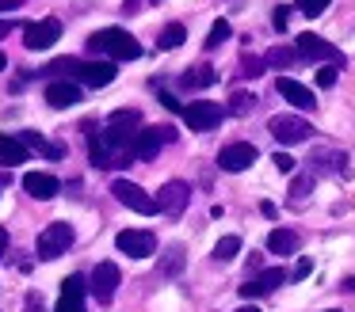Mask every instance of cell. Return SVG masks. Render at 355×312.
<instances>
[{"mask_svg":"<svg viewBox=\"0 0 355 312\" xmlns=\"http://www.w3.org/2000/svg\"><path fill=\"white\" fill-rule=\"evenodd\" d=\"M88 50L107 53L111 61H134V57H141V42L130 35V30H119V27L96 30V35L88 38Z\"/></svg>","mask_w":355,"mask_h":312,"instance_id":"cell-1","label":"cell"},{"mask_svg":"<svg viewBox=\"0 0 355 312\" xmlns=\"http://www.w3.org/2000/svg\"><path fill=\"white\" fill-rule=\"evenodd\" d=\"M268 134L275 137L279 145H302L313 134V126H309L306 118H298V114H275V118L268 122Z\"/></svg>","mask_w":355,"mask_h":312,"instance_id":"cell-2","label":"cell"},{"mask_svg":"<svg viewBox=\"0 0 355 312\" xmlns=\"http://www.w3.org/2000/svg\"><path fill=\"white\" fill-rule=\"evenodd\" d=\"M73 240H77V232H73L69 221H54V225H50L46 232L39 236V259H58V255H65V251L73 248Z\"/></svg>","mask_w":355,"mask_h":312,"instance_id":"cell-3","label":"cell"},{"mask_svg":"<svg viewBox=\"0 0 355 312\" xmlns=\"http://www.w3.org/2000/svg\"><path fill=\"white\" fill-rule=\"evenodd\" d=\"M164 141H176V129H172V126H149V129H138V134H134V145H130L134 160H153L157 152H161V145H164Z\"/></svg>","mask_w":355,"mask_h":312,"instance_id":"cell-4","label":"cell"},{"mask_svg":"<svg viewBox=\"0 0 355 312\" xmlns=\"http://www.w3.org/2000/svg\"><path fill=\"white\" fill-rule=\"evenodd\" d=\"M111 194L134 213H157V198H149L146 190H141L138 183H130V179H115L111 183Z\"/></svg>","mask_w":355,"mask_h":312,"instance_id":"cell-5","label":"cell"},{"mask_svg":"<svg viewBox=\"0 0 355 312\" xmlns=\"http://www.w3.org/2000/svg\"><path fill=\"white\" fill-rule=\"evenodd\" d=\"M294 53H298V57H309V61H332V65H344V53H340L332 42H324L321 35H298Z\"/></svg>","mask_w":355,"mask_h":312,"instance_id":"cell-6","label":"cell"},{"mask_svg":"<svg viewBox=\"0 0 355 312\" xmlns=\"http://www.w3.org/2000/svg\"><path fill=\"white\" fill-rule=\"evenodd\" d=\"M115 244H119V251H123V255H134V259H149L157 251V240H153V232H149V228H123Z\"/></svg>","mask_w":355,"mask_h":312,"instance_id":"cell-7","label":"cell"},{"mask_svg":"<svg viewBox=\"0 0 355 312\" xmlns=\"http://www.w3.org/2000/svg\"><path fill=\"white\" fill-rule=\"evenodd\" d=\"M119 282H123L119 266H115V263H100V266L92 270V278H88V289H92V297H96V301H103V304H107L111 297H115Z\"/></svg>","mask_w":355,"mask_h":312,"instance_id":"cell-8","label":"cell"},{"mask_svg":"<svg viewBox=\"0 0 355 312\" xmlns=\"http://www.w3.org/2000/svg\"><path fill=\"white\" fill-rule=\"evenodd\" d=\"M62 38V23L50 15V19H39V23H27L24 27V42L31 46V50H50V46Z\"/></svg>","mask_w":355,"mask_h":312,"instance_id":"cell-9","label":"cell"},{"mask_svg":"<svg viewBox=\"0 0 355 312\" xmlns=\"http://www.w3.org/2000/svg\"><path fill=\"white\" fill-rule=\"evenodd\" d=\"M252 164H256V145H248V141H233L218 152V167L222 172H245Z\"/></svg>","mask_w":355,"mask_h":312,"instance_id":"cell-10","label":"cell"},{"mask_svg":"<svg viewBox=\"0 0 355 312\" xmlns=\"http://www.w3.org/2000/svg\"><path fill=\"white\" fill-rule=\"evenodd\" d=\"M187 202H191V187H187V183H180V179L164 183V187L157 190V210L172 213V217H176V213H184Z\"/></svg>","mask_w":355,"mask_h":312,"instance_id":"cell-11","label":"cell"},{"mask_svg":"<svg viewBox=\"0 0 355 312\" xmlns=\"http://www.w3.org/2000/svg\"><path fill=\"white\" fill-rule=\"evenodd\" d=\"M222 114H225L222 107H218V103H207V99L184 107V122H187L191 129H199V134H202V129H214L218 122H222Z\"/></svg>","mask_w":355,"mask_h":312,"instance_id":"cell-12","label":"cell"},{"mask_svg":"<svg viewBox=\"0 0 355 312\" xmlns=\"http://www.w3.org/2000/svg\"><path fill=\"white\" fill-rule=\"evenodd\" d=\"M85 286L88 282L80 274H69L62 282V293H58V309L54 312H85Z\"/></svg>","mask_w":355,"mask_h":312,"instance_id":"cell-13","label":"cell"},{"mask_svg":"<svg viewBox=\"0 0 355 312\" xmlns=\"http://www.w3.org/2000/svg\"><path fill=\"white\" fill-rule=\"evenodd\" d=\"M77 80L85 84V88H107V84L115 80V65H111V61H80Z\"/></svg>","mask_w":355,"mask_h":312,"instance_id":"cell-14","label":"cell"},{"mask_svg":"<svg viewBox=\"0 0 355 312\" xmlns=\"http://www.w3.org/2000/svg\"><path fill=\"white\" fill-rule=\"evenodd\" d=\"M286 282V270L283 266H271V270H263L260 278H252V282H245L241 286V297H263V293H275L279 286Z\"/></svg>","mask_w":355,"mask_h":312,"instance_id":"cell-15","label":"cell"},{"mask_svg":"<svg viewBox=\"0 0 355 312\" xmlns=\"http://www.w3.org/2000/svg\"><path fill=\"white\" fill-rule=\"evenodd\" d=\"M279 95L286 99V103H294L298 111H313L317 107V99H313V91L306 88V84H298V80H291V76H279Z\"/></svg>","mask_w":355,"mask_h":312,"instance_id":"cell-16","label":"cell"},{"mask_svg":"<svg viewBox=\"0 0 355 312\" xmlns=\"http://www.w3.org/2000/svg\"><path fill=\"white\" fill-rule=\"evenodd\" d=\"M24 190L31 198H39V202H50V198H58L62 183H58L54 175H46V172H27L24 175Z\"/></svg>","mask_w":355,"mask_h":312,"instance_id":"cell-17","label":"cell"},{"mask_svg":"<svg viewBox=\"0 0 355 312\" xmlns=\"http://www.w3.org/2000/svg\"><path fill=\"white\" fill-rule=\"evenodd\" d=\"M46 103L54 111H69V107L80 103V88L69 80H54V84H46Z\"/></svg>","mask_w":355,"mask_h":312,"instance_id":"cell-18","label":"cell"},{"mask_svg":"<svg viewBox=\"0 0 355 312\" xmlns=\"http://www.w3.org/2000/svg\"><path fill=\"white\" fill-rule=\"evenodd\" d=\"M19 141H24V149L42 152L46 160H62V156H65V145H62V141H46L39 129H27V134H19Z\"/></svg>","mask_w":355,"mask_h":312,"instance_id":"cell-19","label":"cell"},{"mask_svg":"<svg viewBox=\"0 0 355 312\" xmlns=\"http://www.w3.org/2000/svg\"><path fill=\"white\" fill-rule=\"evenodd\" d=\"M27 160V149L16 134H0V167H16Z\"/></svg>","mask_w":355,"mask_h":312,"instance_id":"cell-20","label":"cell"},{"mask_svg":"<svg viewBox=\"0 0 355 312\" xmlns=\"http://www.w3.org/2000/svg\"><path fill=\"white\" fill-rule=\"evenodd\" d=\"M268 251L271 255H294V251H298V232H294V228H271Z\"/></svg>","mask_w":355,"mask_h":312,"instance_id":"cell-21","label":"cell"},{"mask_svg":"<svg viewBox=\"0 0 355 312\" xmlns=\"http://www.w3.org/2000/svg\"><path fill=\"white\" fill-rule=\"evenodd\" d=\"M107 129H119V134H130L134 137L141 129V114L138 111H115L107 118Z\"/></svg>","mask_w":355,"mask_h":312,"instance_id":"cell-22","label":"cell"},{"mask_svg":"<svg viewBox=\"0 0 355 312\" xmlns=\"http://www.w3.org/2000/svg\"><path fill=\"white\" fill-rule=\"evenodd\" d=\"M214 80H218V73L210 65H195V68H187V73L180 76V84H184V88H210Z\"/></svg>","mask_w":355,"mask_h":312,"instance_id":"cell-23","label":"cell"},{"mask_svg":"<svg viewBox=\"0 0 355 312\" xmlns=\"http://www.w3.org/2000/svg\"><path fill=\"white\" fill-rule=\"evenodd\" d=\"M184 38H187L184 23H168V27L161 30V38H157V46H161V50H176V46H184Z\"/></svg>","mask_w":355,"mask_h":312,"instance_id":"cell-24","label":"cell"},{"mask_svg":"<svg viewBox=\"0 0 355 312\" xmlns=\"http://www.w3.org/2000/svg\"><path fill=\"white\" fill-rule=\"evenodd\" d=\"M237 251H241V236H222V240L214 244V259H218V263H230Z\"/></svg>","mask_w":355,"mask_h":312,"instance_id":"cell-25","label":"cell"},{"mask_svg":"<svg viewBox=\"0 0 355 312\" xmlns=\"http://www.w3.org/2000/svg\"><path fill=\"white\" fill-rule=\"evenodd\" d=\"M230 35H233V30H230V23H225V19H214V27H210V35H207V50H214V46H222Z\"/></svg>","mask_w":355,"mask_h":312,"instance_id":"cell-26","label":"cell"},{"mask_svg":"<svg viewBox=\"0 0 355 312\" xmlns=\"http://www.w3.org/2000/svg\"><path fill=\"white\" fill-rule=\"evenodd\" d=\"M256 107V99L248 95V91H233L230 95V114H248Z\"/></svg>","mask_w":355,"mask_h":312,"instance_id":"cell-27","label":"cell"},{"mask_svg":"<svg viewBox=\"0 0 355 312\" xmlns=\"http://www.w3.org/2000/svg\"><path fill=\"white\" fill-rule=\"evenodd\" d=\"M294 57H298L294 50H286V46H275V50L268 53V65H275V68H286V65H294Z\"/></svg>","mask_w":355,"mask_h":312,"instance_id":"cell-28","label":"cell"},{"mask_svg":"<svg viewBox=\"0 0 355 312\" xmlns=\"http://www.w3.org/2000/svg\"><path fill=\"white\" fill-rule=\"evenodd\" d=\"M161 270L168 274V278H172V274L184 270V248H168V259L161 263Z\"/></svg>","mask_w":355,"mask_h":312,"instance_id":"cell-29","label":"cell"},{"mask_svg":"<svg viewBox=\"0 0 355 312\" xmlns=\"http://www.w3.org/2000/svg\"><path fill=\"white\" fill-rule=\"evenodd\" d=\"M309 190H313V175H298V179L291 183V202H302Z\"/></svg>","mask_w":355,"mask_h":312,"instance_id":"cell-30","label":"cell"},{"mask_svg":"<svg viewBox=\"0 0 355 312\" xmlns=\"http://www.w3.org/2000/svg\"><path fill=\"white\" fill-rule=\"evenodd\" d=\"M329 4H332V0H298V4H294V8H298L302 15H309V19H313V15L329 12Z\"/></svg>","mask_w":355,"mask_h":312,"instance_id":"cell-31","label":"cell"},{"mask_svg":"<svg viewBox=\"0 0 355 312\" xmlns=\"http://www.w3.org/2000/svg\"><path fill=\"white\" fill-rule=\"evenodd\" d=\"M336 76H340L336 65H324L321 73H317V84H321V88H332V84H336Z\"/></svg>","mask_w":355,"mask_h":312,"instance_id":"cell-32","label":"cell"},{"mask_svg":"<svg viewBox=\"0 0 355 312\" xmlns=\"http://www.w3.org/2000/svg\"><path fill=\"white\" fill-rule=\"evenodd\" d=\"M241 68H245V73H241V76H260L263 61H260V57H241Z\"/></svg>","mask_w":355,"mask_h":312,"instance_id":"cell-33","label":"cell"},{"mask_svg":"<svg viewBox=\"0 0 355 312\" xmlns=\"http://www.w3.org/2000/svg\"><path fill=\"white\" fill-rule=\"evenodd\" d=\"M271 164H275L279 172H294V160L286 156V152H275V156H271Z\"/></svg>","mask_w":355,"mask_h":312,"instance_id":"cell-34","label":"cell"},{"mask_svg":"<svg viewBox=\"0 0 355 312\" xmlns=\"http://www.w3.org/2000/svg\"><path fill=\"white\" fill-rule=\"evenodd\" d=\"M286 19H291V8H275V15H271L275 30H286Z\"/></svg>","mask_w":355,"mask_h":312,"instance_id":"cell-35","label":"cell"},{"mask_svg":"<svg viewBox=\"0 0 355 312\" xmlns=\"http://www.w3.org/2000/svg\"><path fill=\"white\" fill-rule=\"evenodd\" d=\"M161 103H164V107H168V111H172V114H184V103H180V99H176V95H168V91H161Z\"/></svg>","mask_w":355,"mask_h":312,"instance_id":"cell-36","label":"cell"},{"mask_svg":"<svg viewBox=\"0 0 355 312\" xmlns=\"http://www.w3.org/2000/svg\"><path fill=\"white\" fill-rule=\"evenodd\" d=\"M309 270H313V263H309V259H302V263L298 266H294V278H306V274Z\"/></svg>","mask_w":355,"mask_h":312,"instance_id":"cell-37","label":"cell"},{"mask_svg":"<svg viewBox=\"0 0 355 312\" xmlns=\"http://www.w3.org/2000/svg\"><path fill=\"white\" fill-rule=\"evenodd\" d=\"M27 0H0V12H12V8H24Z\"/></svg>","mask_w":355,"mask_h":312,"instance_id":"cell-38","label":"cell"},{"mask_svg":"<svg viewBox=\"0 0 355 312\" xmlns=\"http://www.w3.org/2000/svg\"><path fill=\"white\" fill-rule=\"evenodd\" d=\"M12 30H16V23H8V19H0V38H8Z\"/></svg>","mask_w":355,"mask_h":312,"instance_id":"cell-39","label":"cell"},{"mask_svg":"<svg viewBox=\"0 0 355 312\" xmlns=\"http://www.w3.org/2000/svg\"><path fill=\"white\" fill-rule=\"evenodd\" d=\"M4 251H8V228H0V259H4Z\"/></svg>","mask_w":355,"mask_h":312,"instance_id":"cell-40","label":"cell"},{"mask_svg":"<svg viewBox=\"0 0 355 312\" xmlns=\"http://www.w3.org/2000/svg\"><path fill=\"white\" fill-rule=\"evenodd\" d=\"M4 68H8V57H4V53H0V73H4Z\"/></svg>","mask_w":355,"mask_h":312,"instance_id":"cell-41","label":"cell"},{"mask_svg":"<svg viewBox=\"0 0 355 312\" xmlns=\"http://www.w3.org/2000/svg\"><path fill=\"white\" fill-rule=\"evenodd\" d=\"M237 312H260V309H256V304H245V309H237Z\"/></svg>","mask_w":355,"mask_h":312,"instance_id":"cell-42","label":"cell"},{"mask_svg":"<svg viewBox=\"0 0 355 312\" xmlns=\"http://www.w3.org/2000/svg\"><path fill=\"white\" fill-rule=\"evenodd\" d=\"M344 289H355V278H347V282H344Z\"/></svg>","mask_w":355,"mask_h":312,"instance_id":"cell-43","label":"cell"},{"mask_svg":"<svg viewBox=\"0 0 355 312\" xmlns=\"http://www.w3.org/2000/svg\"><path fill=\"white\" fill-rule=\"evenodd\" d=\"M329 312H336V309H329Z\"/></svg>","mask_w":355,"mask_h":312,"instance_id":"cell-44","label":"cell"}]
</instances>
